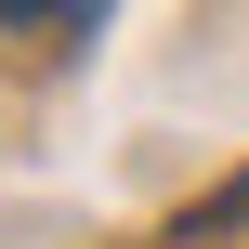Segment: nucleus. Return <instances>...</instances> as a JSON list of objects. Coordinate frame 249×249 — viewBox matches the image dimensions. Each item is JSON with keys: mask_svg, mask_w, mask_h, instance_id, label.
I'll list each match as a JSON object with an SVG mask.
<instances>
[{"mask_svg": "<svg viewBox=\"0 0 249 249\" xmlns=\"http://www.w3.org/2000/svg\"><path fill=\"white\" fill-rule=\"evenodd\" d=\"M0 26H92V0H0Z\"/></svg>", "mask_w": 249, "mask_h": 249, "instance_id": "nucleus-1", "label": "nucleus"}, {"mask_svg": "<svg viewBox=\"0 0 249 249\" xmlns=\"http://www.w3.org/2000/svg\"><path fill=\"white\" fill-rule=\"evenodd\" d=\"M210 223H249V171H236V184H223V197H210Z\"/></svg>", "mask_w": 249, "mask_h": 249, "instance_id": "nucleus-2", "label": "nucleus"}]
</instances>
